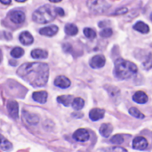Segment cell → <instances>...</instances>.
I'll return each instance as SVG.
<instances>
[{
	"instance_id": "ffe728a7",
	"label": "cell",
	"mask_w": 152,
	"mask_h": 152,
	"mask_svg": "<svg viewBox=\"0 0 152 152\" xmlns=\"http://www.w3.org/2000/svg\"><path fill=\"white\" fill-rule=\"evenodd\" d=\"M0 149H2L4 151H10L12 149V143L1 134H0Z\"/></svg>"
},
{
	"instance_id": "ba28073f",
	"label": "cell",
	"mask_w": 152,
	"mask_h": 152,
	"mask_svg": "<svg viewBox=\"0 0 152 152\" xmlns=\"http://www.w3.org/2000/svg\"><path fill=\"white\" fill-rule=\"evenodd\" d=\"M106 59L103 55H95L90 60V66L93 69H100L105 65Z\"/></svg>"
},
{
	"instance_id": "603a6c76",
	"label": "cell",
	"mask_w": 152,
	"mask_h": 152,
	"mask_svg": "<svg viewBox=\"0 0 152 152\" xmlns=\"http://www.w3.org/2000/svg\"><path fill=\"white\" fill-rule=\"evenodd\" d=\"M65 32L69 36H76L78 32V28L76 25L69 23L65 26Z\"/></svg>"
},
{
	"instance_id": "e575fe53",
	"label": "cell",
	"mask_w": 152,
	"mask_h": 152,
	"mask_svg": "<svg viewBox=\"0 0 152 152\" xmlns=\"http://www.w3.org/2000/svg\"><path fill=\"white\" fill-rule=\"evenodd\" d=\"M0 61H1V53H0Z\"/></svg>"
},
{
	"instance_id": "7c38bea8",
	"label": "cell",
	"mask_w": 152,
	"mask_h": 152,
	"mask_svg": "<svg viewBox=\"0 0 152 152\" xmlns=\"http://www.w3.org/2000/svg\"><path fill=\"white\" fill-rule=\"evenodd\" d=\"M59 28L57 26L55 25H52V26H48V27H45L42 28L39 30V33L43 36H46V37H53L54 36L57 32H58Z\"/></svg>"
},
{
	"instance_id": "9c48e42d",
	"label": "cell",
	"mask_w": 152,
	"mask_h": 152,
	"mask_svg": "<svg viewBox=\"0 0 152 152\" xmlns=\"http://www.w3.org/2000/svg\"><path fill=\"white\" fill-rule=\"evenodd\" d=\"M6 107H7V110H8L9 115L13 119H17L18 118V112H19L18 103L15 101H8Z\"/></svg>"
},
{
	"instance_id": "44dd1931",
	"label": "cell",
	"mask_w": 152,
	"mask_h": 152,
	"mask_svg": "<svg viewBox=\"0 0 152 152\" xmlns=\"http://www.w3.org/2000/svg\"><path fill=\"white\" fill-rule=\"evenodd\" d=\"M74 97L72 95H61V96H59L57 98V102L59 103H61L63 104L64 106L68 107L70 105V103L72 102Z\"/></svg>"
},
{
	"instance_id": "30bf717a",
	"label": "cell",
	"mask_w": 152,
	"mask_h": 152,
	"mask_svg": "<svg viewBox=\"0 0 152 152\" xmlns=\"http://www.w3.org/2000/svg\"><path fill=\"white\" fill-rule=\"evenodd\" d=\"M54 85L57 87L62 88V89H66L68 87L70 86V80L66 77L65 76H59L55 78L54 80Z\"/></svg>"
},
{
	"instance_id": "7402d4cb",
	"label": "cell",
	"mask_w": 152,
	"mask_h": 152,
	"mask_svg": "<svg viewBox=\"0 0 152 152\" xmlns=\"http://www.w3.org/2000/svg\"><path fill=\"white\" fill-rule=\"evenodd\" d=\"M72 107L74 110H80L84 108L85 106V101L80 98V97H77V98H74L73 101H72Z\"/></svg>"
},
{
	"instance_id": "ac0fdd59",
	"label": "cell",
	"mask_w": 152,
	"mask_h": 152,
	"mask_svg": "<svg viewBox=\"0 0 152 152\" xmlns=\"http://www.w3.org/2000/svg\"><path fill=\"white\" fill-rule=\"evenodd\" d=\"M31 57L34 59H45L48 56V53L42 49H34L30 53Z\"/></svg>"
},
{
	"instance_id": "1f68e13d",
	"label": "cell",
	"mask_w": 152,
	"mask_h": 152,
	"mask_svg": "<svg viewBox=\"0 0 152 152\" xmlns=\"http://www.w3.org/2000/svg\"><path fill=\"white\" fill-rule=\"evenodd\" d=\"M0 2L4 4H10L12 0H0Z\"/></svg>"
},
{
	"instance_id": "4316f807",
	"label": "cell",
	"mask_w": 152,
	"mask_h": 152,
	"mask_svg": "<svg viewBox=\"0 0 152 152\" xmlns=\"http://www.w3.org/2000/svg\"><path fill=\"white\" fill-rule=\"evenodd\" d=\"M124 141H125L124 137L121 134H116L110 139V142H112L114 144H121L124 142Z\"/></svg>"
},
{
	"instance_id": "8fae6325",
	"label": "cell",
	"mask_w": 152,
	"mask_h": 152,
	"mask_svg": "<svg viewBox=\"0 0 152 152\" xmlns=\"http://www.w3.org/2000/svg\"><path fill=\"white\" fill-rule=\"evenodd\" d=\"M105 114V110L102 109H93L90 112H89V118L91 120L93 121H98L100 119H102L104 117Z\"/></svg>"
},
{
	"instance_id": "8992f818",
	"label": "cell",
	"mask_w": 152,
	"mask_h": 152,
	"mask_svg": "<svg viewBox=\"0 0 152 152\" xmlns=\"http://www.w3.org/2000/svg\"><path fill=\"white\" fill-rule=\"evenodd\" d=\"M108 7L109 5L103 0H95L90 4L91 10L96 13H101V12H105Z\"/></svg>"
},
{
	"instance_id": "9a60e30c",
	"label": "cell",
	"mask_w": 152,
	"mask_h": 152,
	"mask_svg": "<svg viewBox=\"0 0 152 152\" xmlns=\"http://www.w3.org/2000/svg\"><path fill=\"white\" fill-rule=\"evenodd\" d=\"M133 100L134 102H135L136 103H139V104H144L148 102L149 98H148V95L142 92V91H138L136 92L134 95H133Z\"/></svg>"
},
{
	"instance_id": "5b68a950",
	"label": "cell",
	"mask_w": 152,
	"mask_h": 152,
	"mask_svg": "<svg viewBox=\"0 0 152 152\" xmlns=\"http://www.w3.org/2000/svg\"><path fill=\"white\" fill-rule=\"evenodd\" d=\"M10 20L15 24H20L25 20V14L22 11L20 10H13L9 12Z\"/></svg>"
},
{
	"instance_id": "277c9868",
	"label": "cell",
	"mask_w": 152,
	"mask_h": 152,
	"mask_svg": "<svg viewBox=\"0 0 152 152\" xmlns=\"http://www.w3.org/2000/svg\"><path fill=\"white\" fill-rule=\"evenodd\" d=\"M73 139L79 142H86L90 139V134L88 130L85 128H80L73 134Z\"/></svg>"
},
{
	"instance_id": "52a82bcc",
	"label": "cell",
	"mask_w": 152,
	"mask_h": 152,
	"mask_svg": "<svg viewBox=\"0 0 152 152\" xmlns=\"http://www.w3.org/2000/svg\"><path fill=\"white\" fill-rule=\"evenodd\" d=\"M148 145H149L148 141L142 136H137L133 141V148L134 150L144 151L145 149H147Z\"/></svg>"
},
{
	"instance_id": "836d02e7",
	"label": "cell",
	"mask_w": 152,
	"mask_h": 152,
	"mask_svg": "<svg viewBox=\"0 0 152 152\" xmlns=\"http://www.w3.org/2000/svg\"><path fill=\"white\" fill-rule=\"evenodd\" d=\"M15 1L20 2V3H23V2H25V1H27V0H15Z\"/></svg>"
},
{
	"instance_id": "f1b7e54d",
	"label": "cell",
	"mask_w": 152,
	"mask_h": 152,
	"mask_svg": "<svg viewBox=\"0 0 152 152\" xmlns=\"http://www.w3.org/2000/svg\"><path fill=\"white\" fill-rule=\"evenodd\" d=\"M107 152H127V151L122 147H112L108 149Z\"/></svg>"
},
{
	"instance_id": "484cf974",
	"label": "cell",
	"mask_w": 152,
	"mask_h": 152,
	"mask_svg": "<svg viewBox=\"0 0 152 152\" xmlns=\"http://www.w3.org/2000/svg\"><path fill=\"white\" fill-rule=\"evenodd\" d=\"M84 34L89 39H94V38L96 37V32H95V30H94L93 28H86L84 29Z\"/></svg>"
},
{
	"instance_id": "cb8c5ba5",
	"label": "cell",
	"mask_w": 152,
	"mask_h": 152,
	"mask_svg": "<svg viewBox=\"0 0 152 152\" xmlns=\"http://www.w3.org/2000/svg\"><path fill=\"white\" fill-rule=\"evenodd\" d=\"M23 53H24V50L20 47H14L11 51V55L13 58H20L23 55Z\"/></svg>"
},
{
	"instance_id": "5bb4252c",
	"label": "cell",
	"mask_w": 152,
	"mask_h": 152,
	"mask_svg": "<svg viewBox=\"0 0 152 152\" xmlns=\"http://www.w3.org/2000/svg\"><path fill=\"white\" fill-rule=\"evenodd\" d=\"M22 115H23V118L26 120V122H28L29 125H37L39 121V118L37 115L36 114H33V113H30V112H28L26 110H23L22 112Z\"/></svg>"
},
{
	"instance_id": "e0dca14e",
	"label": "cell",
	"mask_w": 152,
	"mask_h": 152,
	"mask_svg": "<svg viewBox=\"0 0 152 152\" xmlns=\"http://www.w3.org/2000/svg\"><path fill=\"white\" fill-rule=\"evenodd\" d=\"M113 131V127L110 124H102L100 127V134L102 136L108 138Z\"/></svg>"
},
{
	"instance_id": "7a4b0ae2",
	"label": "cell",
	"mask_w": 152,
	"mask_h": 152,
	"mask_svg": "<svg viewBox=\"0 0 152 152\" xmlns=\"http://www.w3.org/2000/svg\"><path fill=\"white\" fill-rule=\"evenodd\" d=\"M138 71L137 66L126 60L118 59L115 61L114 75L119 79H129L133 77Z\"/></svg>"
},
{
	"instance_id": "3957f363",
	"label": "cell",
	"mask_w": 152,
	"mask_h": 152,
	"mask_svg": "<svg viewBox=\"0 0 152 152\" xmlns=\"http://www.w3.org/2000/svg\"><path fill=\"white\" fill-rule=\"evenodd\" d=\"M55 16H56L55 8H53L49 4H46L36 10L32 15V19L37 23L45 24L54 20Z\"/></svg>"
},
{
	"instance_id": "f546056e",
	"label": "cell",
	"mask_w": 152,
	"mask_h": 152,
	"mask_svg": "<svg viewBox=\"0 0 152 152\" xmlns=\"http://www.w3.org/2000/svg\"><path fill=\"white\" fill-rule=\"evenodd\" d=\"M55 12H56V14H58L60 16H63L64 15V11L61 8H59V7L55 8Z\"/></svg>"
},
{
	"instance_id": "d4e9b609",
	"label": "cell",
	"mask_w": 152,
	"mask_h": 152,
	"mask_svg": "<svg viewBox=\"0 0 152 152\" xmlns=\"http://www.w3.org/2000/svg\"><path fill=\"white\" fill-rule=\"evenodd\" d=\"M129 113L133 116V117H134V118H145V116L138 110V109H136V108H134V107H133V108H131L130 110H129Z\"/></svg>"
},
{
	"instance_id": "4fadbf2b",
	"label": "cell",
	"mask_w": 152,
	"mask_h": 152,
	"mask_svg": "<svg viewBox=\"0 0 152 152\" xmlns=\"http://www.w3.org/2000/svg\"><path fill=\"white\" fill-rule=\"evenodd\" d=\"M47 93L45 91H39V92H34L32 94V99L39 103H45L47 101Z\"/></svg>"
},
{
	"instance_id": "2e32d148",
	"label": "cell",
	"mask_w": 152,
	"mask_h": 152,
	"mask_svg": "<svg viewBox=\"0 0 152 152\" xmlns=\"http://www.w3.org/2000/svg\"><path fill=\"white\" fill-rule=\"evenodd\" d=\"M19 40H20V42L22 45H31V44L33 43L34 38H33L32 35H31L29 32L24 31V32H22V33L20 35Z\"/></svg>"
},
{
	"instance_id": "d6a6232c",
	"label": "cell",
	"mask_w": 152,
	"mask_h": 152,
	"mask_svg": "<svg viewBox=\"0 0 152 152\" xmlns=\"http://www.w3.org/2000/svg\"><path fill=\"white\" fill-rule=\"evenodd\" d=\"M50 2H52V3H59V2H61V0H49Z\"/></svg>"
},
{
	"instance_id": "6da1fadb",
	"label": "cell",
	"mask_w": 152,
	"mask_h": 152,
	"mask_svg": "<svg viewBox=\"0 0 152 152\" xmlns=\"http://www.w3.org/2000/svg\"><path fill=\"white\" fill-rule=\"evenodd\" d=\"M17 75L34 87L44 86L49 77V67L43 62H28L17 70Z\"/></svg>"
},
{
	"instance_id": "4dcf8cb0",
	"label": "cell",
	"mask_w": 152,
	"mask_h": 152,
	"mask_svg": "<svg viewBox=\"0 0 152 152\" xmlns=\"http://www.w3.org/2000/svg\"><path fill=\"white\" fill-rule=\"evenodd\" d=\"M126 12H127V9L126 8H121L118 11H117L114 14H123V13H126Z\"/></svg>"
},
{
	"instance_id": "83f0119b",
	"label": "cell",
	"mask_w": 152,
	"mask_h": 152,
	"mask_svg": "<svg viewBox=\"0 0 152 152\" xmlns=\"http://www.w3.org/2000/svg\"><path fill=\"white\" fill-rule=\"evenodd\" d=\"M112 34H113V31L110 28H105L100 32V35L102 37H111Z\"/></svg>"
},
{
	"instance_id": "d6986e66",
	"label": "cell",
	"mask_w": 152,
	"mask_h": 152,
	"mask_svg": "<svg viewBox=\"0 0 152 152\" xmlns=\"http://www.w3.org/2000/svg\"><path fill=\"white\" fill-rule=\"evenodd\" d=\"M134 28L135 30H137V31L142 33V34H147V33H149V31H150L149 26H148L146 23L142 22V21H138L137 23H135V25L134 26Z\"/></svg>"
}]
</instances>
